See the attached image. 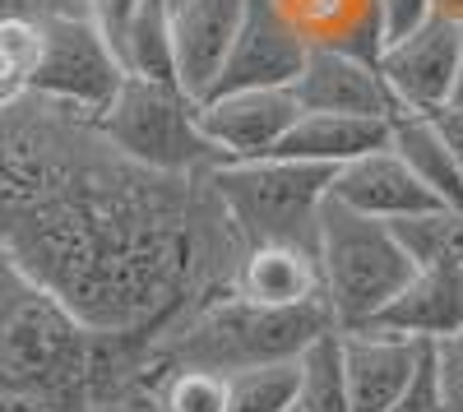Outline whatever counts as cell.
<instances>
[{
    "label": "cell",
    "instance_id": "obj_17",
    "mask_svg": "<svg viewBox=\"0 0 463 412\" xmlns=\"http://www.w3.org/2000/svg\"><path fill=\"white\" fill-rule=\"evenodd\" d=\"M390 144V121L380 117H343V111H301L288 126V135L274 144L269 158H292V163H316L338 172L371 148Z\"/></svg>",
    "mask_w": 463,
    "mask_h": 412
},
{
    "label": "cell",
    "instance_id": "obj_6",
    "mask_svg": "<svg viewBox=\"0 0 463 412\" xmlns=\"http://www.w3.org/2000/svg\"><path fill=\"white\" fill-rule=\"evenodd\" d=\"M98 130L121 148L126 158L172 172V176H209L222 158L200 130V102L181 84L139 80L126 74L116 98L102 107Z\"/></svg>",
    "mask_w": 463,
    "mask_h": 412
},
{
    "label": "cell",
    "instance_id": "obj_16",
    "mask_svg": "<svg viewBox=\"0 0 463 412\" xmlns=\"http://www.w3.org/2000/svg\"><path fill=\"white\" fill-rule=\"evenodd\" d=\"M232 292L241 302L255 306H311L320 302V265L316 250L306 246H288V241H260L246 246L237 259V278H232ZM325 306V302H320Z\"/></svg>",
    "mask_w": 463,
    "mask_h": 412
},
{
    "label": "cell",
    "instance_id": "obj_19",
    "mask_svg": "<svg viewBox=\"0 0 463 412\" xmlns=\"http://www.w3.org/2000/svg\"><path fill=\"white\" fill-rule=\"evenodd\" d=\"M390 148L412 167V176L427 185V191L440 200V204H454L463 209V172L449 154L445 135L436 130L431 117H417V111H399L390 121Z\"/></svg>",
    "mask_w": 463,
    "mask_h": 412
},
{
    "label": "cell",
    "instance_id": "obj_14",
    "mask_svg": "<svg viewBox=\"0 0 463 412\" xmlns=\"http://www.w3.org/2000/svg\"><path fill=\"white\" fill-rule=\"evenodd\" d=\"M362 329L436 343L463 329V269H412V278Z\"/></svg>",
    "mask_w": 463,
    "mask_h": 412
},
{
    "label": "cell",
    "instance_id": "obj_27",
    "mask_svg": "<svg viewBox=\"0 0 463 412\" xmlns=\"http://www.w3.org/2000/svg\"><path fill=\"white\" fill-rule=\"evenodd\" d=\"M431 366H436V389L445 412H463V329L431 343Z\"/></svg>",
    "mask_w": 463,
    "mask_h": 412
},
{
    "label": "cell",
    "instance_id": "obj_32",
    "mask_svg": "<svg viewBox=\"0 0 463 412\" xmlns=\"http://www.w3.org/2000/svg\"><path fill=\"white\" fill-rule=\"evenodd\" d=\"M436 14H445V19L463 23V0H436Z\"/></svg>",
    "mask_w": 463,
    "mask_h": 412
},
{
    "label": "cell",
    "instance_id": "obj_28",
    "mask_svg": "<svg viewBox=\"0 0 463 412\" xmlns=\"http://www.w3.org/2000/svg\"><path fill=\"white\" fill-rule=\"evenodd\" d=\"M384 412H445L440 403V389H436V366H431V343L421 348L417 357V370H412V380L403 385V394L384 407Z\"/></svg>",
    "mask_w": 463,
    "mask_h": 412
},
{
    "label": "cell",
    "instance_id": "obj_31",
    "mask_svg": "<svg viewBox=\"0 0 463 412\" xmlns=\"http://www.w3.org/2000/svg\"><path fill=\"white\" fill-rule=\"evenodd\" d=\"M449 107H463V47H458V70H454V89H449Z\"/></svg>",
    "mask_w": 463,
    "mask_h": 412
},
{
    "label": "cell",
    "instance_id": "obj_11",
    "mask_svg": "<svg viewBox=\"0 0 463 412\" xmlns=\"http://www.w3.org/2000/svg\"><path fill=\"white\" fill-rule=\"evenodd\" d=\"M301 111H343V117H380L394 121V98L384 89L375 61L338 47H311L301 74L292 80Z\"/></svg>",
    "mask_w": 463,
    "mask_h": 412
},
{
    "label": "cell",
    "instance_id": "obj_25",
    "mask_svg": "<svg viewBox=\"0 0 463 412\" xmlns=\"http://www.w3.org/2000/svg\"><path fill=\"white\" fill-rule=\"evenodd\" d=\"M153 412H222L227 403V376L213 370H172L148 389Z\"/></svg>",
    "mask_w": 463,
    "mask_h": 412
},
{
    "label": "cell",
    "instance_id": "obj_13",
    "mask_svg": "<svg viewBox=\"0 0 463 412\" xmlns=\"http://www.w3.org/2000/svg\"><path fill=\"white\" fill-rule=\"evenodd\" d=\"M329 195L347 209L366 213V218H380V222H399V218L427 213V209L440 204L390 144L371 148V154H362L353 163H343L329 181Z\"/></svg>",
    "mask_w": 463,
    "mask_h": 412
},
{
    "label": "cell",
    "instance_id": "obj_9",
    "mask_svg": "<svg viewBox=\"0 0 463 412\" xmlns=\"http://www.w3.org/2000/svg\"><path fill=\"white\" fill-rule=\"evenodd\" d=\"M311 42L279 14L274 0H246V14L237 28V42L227 52V65L209 93H232V89H292L301 74Z\"/></svg>",
    "mask_w": 463,
    "mask_h": 412
},
{
    "label": "cell",
    "instance_id": "obj_21",
    "mask_svg": "<svg viewBox=\"0 0 463 412\" xmlns=\"http://www.w3.org/2000/svg\"><path fill=\"white\" fill-rule=\"evenodd\" d=\"M417 269H463V209L436 204L427 213H412L390 222Z\"/></svg>",
    "mask_w": 463,
    "mask_h": 412
},
{
    "label": "cell",
    "instance_id": "obj_30",
    "mask_svg": "<svg viewBox=\"0 0 463 412\" xmlns=\"http://www.w3.org/2000/svg\"><path fill=\"white\" fill-rule=\"evenodd\" d=\"M431 121H436V130L445 135L449 154H454V163H458V172H463V107H440V111H431Z\"/></svg>",
    "mask_w": 463,
    "mask_h": 412
},
{
    "label": "cell",
    "instance_id": "obj_26",
    "mask_svg": "<svg viewBox=\"0 0 463 412\" xmlns=\"http://www.w3.org/2000/svg\"><path fill=\"white\" fill-rule=\"evenodd\" d=\"M144 5L148 0H80V14L107 37V47L121 61V42H126V33H130V23L139 19Z\"/></svg>",
    "mask_w": 463,
    "mask_h": 412
},
{
    "label": "cell",
    "instance_id": "obj_2",
    "mask_svg": "<svg viewBox=\"0 0 463 412\" xmlns=\"http://www.w3.org/2000/svg\"><path fill=\"white\" fill-rule=\"evenodd\" d=\"M144 343L93 333L0 246V407L126 412L144 398Z\"/></svg>",
    "mask_w": 463,
    "mask_h": 412
},
{
    "label": "cell",
    "instance_id": "obj_10",
    "mask_svg": "<svg viewBox=\"0 0 463 412\" xmlns=\"http://www.w3.org/2000/svg\"><path fill=\"white\" fill-rule=\"evenodd\" d=\"M301 117L292 89H232L200 98V130L222 163L269 158L288 126Z\"/></svg>",
    "mask_w": 463,
    "mask_h": 412
},
{
    "label": "cell",
    "instance_id": "obj_34",
    "mask_svg": "<svg viewBox=\"0 0 463 412\" xmlns=\"http://www.w3.org/2000/svg\"><path fill=\"white\" fill-rule=\"evenodd\" d=\"M126 412H153V403H139V407H126Z\"/></svg>",
    "mask_w": 463,
    "mask_h": 412
},
{
    "label": "cell",
    "instance_id": "obj_24",
    "mask_svg": "<svg viewBox=\"0 0 463 412\" xmlns=\"http://www.w3.org/2000/svg\"><path fill=\"white\" fill-rule=\"evenodd\" d=\"M37 52H43V23L33 14H0V107L28 93Z\"/></svg>",
    "mask_w": 463,
    "mask_h": 412
},
{
    "label": "cell",
    "instance_id": "obj_12",
    "mask_svg": "<svg viewBox=\"0 0 463 412\" xmlns=\"http://www.w3.org/2000/svg\"><path fill=\"white\" fill-rule=\"evenodd\" d=\"M246 14V0H176L172 5V61L176 84L190 98H209L227 52L237 42V28Z\"/></svg>",
    "mask_w": 463,
    "mask_h": 412
},
{
    "label": "cell",
    "instance_id": "obj_8",
    "mask_svg": "<svg viewBox=\"0 0 463 412\" xmlns=\"http://www.w3.org/2000/svg\"><path fill=\"white\" fill-rule=\"evenodd\" d=\"M458 47H463V23H454L445 14L427 19L417 33L399 37V42L380 47L375 70H380L384 89H390V98H394V117L399 111L431 117V111L449 107Z\"/></svg>",
    "mask_w": 463,
    "mask_h": 412
},
{
    "label": "cell",
    "instance_id": "obj_7",
    "mask_svg": "<svg viewBox=\"0 0 463 412\" xmlns=\"http://www.w3.org/2000/svg\"><path fill=\"white\" fill-rule=\"evenodd\" d=\"M37 23H43V52H37L28 93H43L52 102L102 117V107L116 98V89L126 80L107 37L84 14H43Z\"/></svg>",
    "mask_w": 463,
    "mask_h": 412
},
{
    "label": "cell",
    "instance_id": "obj_35",
    "mask_svg": "<svg viewBox=\"0 0 463 412\" xmlns=\"http://www.w3.org/2000/svg\"><path fill=\"white\" fill-rule=\"evenodd\" d=\"M167 5H176V0H167Z\"/></svg>",
    "mask_w": 463,
    "mask_h": 412
},
{
    "label": "cell",
    "instance_id": "obj_18",
    "mask_svg": "<svg viewBox=\"0 0 463 412\" xmlns=\"http://www.w3.org/2000/svg\"><path fill=\"white\" fill-rule=\"evenodd\" d=\"M274 5L311 47L357 52L366 61H375L384 47L375 0H274Z\"/></svg>",
    "mask_w": 463,
    "mask_h": 412
},
{
    "label": "cell",
    "instance_id": "obj_5",
    "mask_svg": "<svg viewBox=\"0 0 463 412\" xmlns=\"http://www.w3.org/2000/svg\"><path fill=\"white\" fill-rule=\"evenodd\" d=\"M213 195L232 228L241 232L246 246L260 241H288L316 250L320 228V204L329 200V167L316 163H292V158H241V163H218L209 172Z\"/></svg>",
    "mask_w": 463,
    "mask_h": 412
},
{
    "label": "cell",
    "instance_id": "obj_20",
    "mask_svg": "<svg viewBox=\"0 0 463 412\" xmlns=\"http://www.w3.org/2000/svg\"><path fill=\"white\" fill-rule=\"evenodd\" d=\"M297 412H353L343 376V333L325 329L320 339L297 357Z\"/></svg>",
    "mask_w": 463,
    "mask_h": 412
},
{
    "label": "cell",
    "instance_id": "obj_23",
    "mask_svg": "<svg viewBox=\"0 0 463 412\" xmlns=\"http://www.w3.org/2000/svg\"><path fill=\"white\" fill-rule=\"evenodd\" d=\"M297 403V361L250 366L241 376H227L222 412H292Z\"/></svg>",
    "mask_w": 463,
    "mask_h": 412
},
{
    "label": "cell",
    "instance_id": "obj_36",
    "mask_svg": "<svg viewBox=\"0 0 463 412\" xmlns=\"http://www.w3.org/2000/svg\"><path fill=\"white\" fill-rule=\"evenodd\" d=\"M292 412H297V407H292Z\"/></svg>",
    "mask_w": 463,
    "mask_h": 412
},
{
    "label": "cell",
    "instance_id": "obj_1",
    "mask_svg": "<svg viewBox=\"0 0 463 412\" xmlns=\"http://www.w3.org/2000/svg\"><path fill=\"white\" fill-rule=\"evenodd\" d=\"M0 246L93 333L144 348L232 292L246 250L209 176L153 172L43 93L0 107Z\"/></svg>",
    "mask_w": 463,
    "mask_h": 412
},
{
    "label": "cell",
    "instance_id": "obj_33",
    "mask_svg": "<svg viewBox=\"0 0 463 412\" xmlns=\"http://www.w3.org/2000/svg\"><path fill=\"white\" fill-rule=\"evenodd\" d=\"M0 14H24V0H0Z\"/></svg>",
    "mask_w": 463,
    "mask_h": 412
},
{
    "label": "cell",
    "instance_id": "obj_4",
    "mask_svg": "<svg viewBox=\"0 0 463 412\" xmlns=\"http://www.w3.org/2000/svg\"><path fill=\"white\" fill-rule=\"evenodd\" d=\"M316 265H320V302L334 329H362L417 269L390 222L347 209L334 195L320 204Z\"/></svg>",
    "mask_w": 463,
    "mask_h": 412
},
{
    "label": "cell",
    "instance_id": "obj_15",
    "mask_svg": "<svg viewBox=\"0 0 463 412\" xmlns=\"http://www.w3.org/2000/svg\"><path fill=\"white\" fill-rule=\"evenodd\" d=\"M338 333H343V376H347L353 412H384L412 380L417 357L427 343L394 339V333H375V329H338Z\"/></svg>",
    "mask_w": 463,
    "mask_h": 412
},
{
    "label": "cell",
    "instance_id": "obj_3",
    "mask_svg": "<svg viewBox=\"0 0 463 412\" xmlns=\"http://www.w3.org/2000/svg\"><path fill=\"white\" fill-rule=\"evenodd\" d=\"M325 329H334L320 302L311 306H255L237 292H222L200 311L176 320L163 339L144 352V398L172 370H213V376H241L250 366L297 361Z\"/></svg>",
    "mask_w": 463,
    "mask_h": 412
},
{
    "label": "cell",
    "instance_id": "obj_29",
    "mask_svg": "<svg viewBox=\"0 0 463 412\" xmlns=\"http://www.w3.org/2000/svg\"><path fill=\"white\" fill-rule=\"evenodd\" d=\"M380 10V37L399 42V37L417 33L427 19H436V0H375Z\"/></svg>",
    "mask_w": 463,
    "mask_h": 412
},
{
    "label": "cell",
    "instance_id": "obj_22",
    "mask_svg": "<svg viewBox=\"0 0 463 412\" xmlns=\"http://www.w3.org/2000/svg\"><path fill=\"white\" fill-rule=\"evenodd\" d=\"M121 70L139 80H163L176 84V61H172V5L167 0H148L139 19L130 23L121 42Z\"/></svg>",
    "mask_w": 463,
    "mask_h": 412
}]
</instances>
